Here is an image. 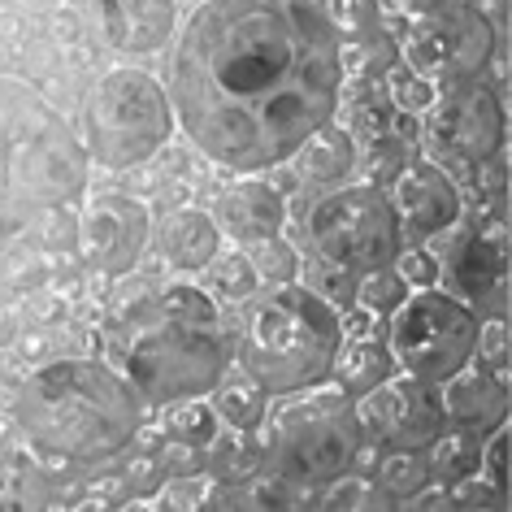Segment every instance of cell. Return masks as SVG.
Wrapping results in <instances>:
<instances>
[{"mask_svg": "<svg viewBox=\"0 0 512 512\" xmlns=\"http://www.w3.org/2000/svg\"><path fill=\"white\" fill-rule=\"evenodd\" d=\"M404 170V157H400V139L391 135H374V144H369V178L374 183H387Z\"/></svg>", "mask_w": 512, "mask_h": 512, "instance_id": "836d02e7", "label": "cell"}, {"mask_svg": "<svg viewBox=\"0 0 512 512\" xmlns=\"http://www.w3.org/2000/svg\"><path fill=\"white\" fill-rule=\"evenodd\" d=\"M261 452L256 447H248V443H239V439H230V443H222L213 452V473H217V482H248L256 469H261Z\"/></svg>", "mask_w": 512, "mask_h": 512, "instance_id": "83f0119b", "label": "cell"}, {"mask_svg": "<svg viewBox=\"0 0 512 512\" xmlns=\"http://www.w3.org/2000/svg\"><path fill=\"white\" fill-rule=\"evenodd\" d=\"M430 447H434L430 478H439L447 486H460L465 478H473V473L482 469V447H478V439H473L469 430L452 434V439H443V434H439Z\"/></svg>", "mask_w": 512, "mask_h": 512, "instance_id": "603a6c76", "label": "cell"}, {"mask_svg": "<svg viewBox=\"0 0 512 512\" xmlns=\"http://www.w3.org/2000/svg\"><path fill=\"white\" fill-rule=\"evenodd\" d=\"M105 343L122 374L157 404L213 391L230 361L222 313L196 287H165L131 300L113 313Z\"/></svg>", "mask_w": 512, "mask_h": 512, "instance_id": "7a4b0ae2", "label": "cell"}, {"mask_svg": "<svg viewBox=\"0 0 512 512\" xmlns=\"http://www.w3.org/2000/svg\"><path fill=\"white\" fill-rule=\"evenodd\" d=\"M256 274L270 278V283H287V278H296V252L287 248V243L274 239H261V252H256Z\"/></svg>", "mask_w": 512, "mask_h": 512, "instance_id": "4dcf8cb0", "label": "cell"}, {"mask_svg": "<svg viewBox=\"0 0 512 512\" xmlns=\"http://www.w3.org/2000/svg\"><path fill=\"white\" fill-rule=\"evenodd\" d=\"M213 287L230 300H248L252 291L261 287V274H256V265L243 261V256H226V261L213 265Z\"/></svg>", "mask_w": 512, "mask_h": 512, "instance_id": "f1b7e54d", "label": "cell"}, {"mask_svg": "<svg viewBox=\"0 0 512 512\" xmlns=\"http://www.w3.org/2000/svg\"><path fill=\"white\" fill-rule=\"evenodd\" d=\"M335 35H348V40H361V35L378 31V0H330L326 9Z\"/></svg>", "mask_w": 512, "mask_h": 512, "instance_id": "484cf974", "label": "cell"}, {"mask_svg": "<svg viewBox=\"0 0 512 512\" xmlns=\"http://www.w3.org/2000/svg\"><path fill=\"white\" fill-rule=\"evenodd\" d=\"M339 35L317 0H209L174 48V105L213 161L265 170L330 122Z\"/></svg>", "mask_w": 512, "mask_h": 512, "instance_id": "6da1fadb", "label": "cell"}, {"mask_svg": "<svg viewBox=\"0 0 512 512\" xmlns=\"http://www.w3.org/2000/svg\"><path fill=\"white\" fill-rule=\"evenodd\" d=\"M348 326L356 330V335H365V330H369V326H374V317H369V313L361 309V313H356V317H352V322H348Z\"/></svg>", "mask_w": 512, "mask_h": 512, "instance_id": "7bdbcfd3", "label": "cell"}, {"mask_svg": "<svg viewBox=\"0 0 512 512\" xmlns=\"http://www.w3.org/2000/svg\"><path fill=\"white\" fill-rule=\"evenodd\" d=\"M504 139V109L478 83H460L447 92L443 105H434L430 118V148L456 170H473L486 157H495Z\"/></svg>", "mask_w": 512, "mask_h": 512, "instance_id": "8fae6325", "label": "cell"}, {"mask_svg": "<svg viewBox=\"0 0 512 512\" xmlns=\"http://www.w3.org/2000/svg\"><path fill=\"white\" fill-rule=\"evenodd\" d=\"M22 478H27V469H22L18 452L0 439V504H9V491H18Z\"/></svg>", "mask_w": 512, "mask_h": 512, "instance_id": "74e56055", "label": "cell"}, {"mask_svg": "<svg viewBox=\"0 0 512 512\" xmlns=\"http://www.w3.org/2000/svg\"><path fill=\"white\" fill-rule=\"evenodd\" d=\"M395 213H404V222L413 235H439L460 217V191L439 165L417 161L408 170L395 174Z\"/></svg>", "mask_w": 512, "mask_h": 512, "instance_id": "9a60e30c", "label": "cell"}, {"mask_svg": "<svg viewBox=\"0 0 512 512\" xmlns=\"http://www.w3.org/2000/svg\"><path fill=\"white\" fill-rule=\"evenodd\" d=\"M217 434V413H209L204 404H187L170 417V439H183V443H196V447H209Z\"/></svg>", "mask_w": 512, "mask_h": 512, "instance_id": "f546056e", "label": "cell"}, {"mask_svg": "<svg viewBox=\"0 0 512 512\" xmlns=\"http://www.w3.org/2000/svg\"><path fill=\"white\" fill-rule=\"evenodd\" d=\"M387 504H395V499L382 495L378 486H365V482H339L335 491L326 495V508H387Z\"/></svg>", "mask_w": 512, "mask_h": 512, "instance_id": "1f68e13d", "label": "cell"}, {"mask_svg": "<svg viewBox=\"0 0 512 512\" xmlns=\"http://www.w3.org/2000/svg\"><path fill=\"white\" fill-rule=\"evenodd\" d=\"M447 0H382V9H395V14H434Z\"/></svg>", "mask_w": 512, "mask_h": 512, "instance_id": "ab89813d", "label": "cell"}, {"mask_svg": "<svg viewBox=\"0 0 512 512\" xmlns=\"http://www.w3.org/2000/svg\"><path fill=\"white\" fill-rule=\"evenodd\" d=\"M356 300H361L365 313H395L408 300V283L382 265V270H369V278L356 287Z\"/></svg>", "mask_w": 512, "mask_h": 512, "instance_id": "d4e9b609", "label": "cell"}, {"mask_svg": "<svg viewBox=\"0 0 512 512\" xmlns=\"http://www.w3.org/2000/svg\"><path fill=\"white\" fill-rule=\"evenodd\" d=\"M209 499H213V486L204 482L200 473H187V478L174 486L170 504H178V508H200V504H209Z\"/></svg>", "mask_w": 512, "mask_h": 512, "instance_id": "8d00e7d4", "label": "cell"}, {"mask_svg": "<svg viewBox=\"0 0 512 512\" xmlns=\"http://www.w3.org/2000/svg\"><path fill=\"white\" fill-rule=\"evenodd\" d=\"M87 183V152L70 122L35 87L0 74V239L74 200Z\"/></svg>", "mask_w": 512, "mask_h": 512, "instance_id": "277c9868", "label": "cell"}, {"mask_svg": "<svg viewBox=\"0 0 512 512\" xmlns=\"http://www.w3.org/2000/svg\"><path fill=\"white\" fill-rule=\"evenodd\" d=\"M157 465L161 469H170L174 478H187V473H204V465H209V456L200 452L196 443H183V439H170L161 447V456H157Z\"/></svg>", "mask_w": 512, "mask_h": 512, "instance_id": "d6a6232c", "label": "cell"}, {"mask_svg": "<svg viewBox=\"0 0 512 512\" xmlns=\"http://www.w3.org/2000/svg\"><path fill=\"white\" fill-rule=\"evenodd\" d=\"M443 417L460 421L465 430H495L508 413V391L491 369H465L460 365L452 378H443Z\"/></svg>", "mask_w": 512, "mask_h": 512, "instance_id": "ac0fdd59", "label": "cell"}, {"mask_svg": "<svg viewBox=\"0 0 512 512\" xmlns=\"http://www.w3.org/2000/svg\"><path fill=\"white\" fill-rule=\"evenodd\" d=\"M482 465L491 469V491L504 495V486H508V430H504V421L495 426V439L482 452Z\"/></svg>", "mask_w": 512, "mask_h": 512, "instance_id": "e575fe53", "label": "cell"}, {"mask_svg": "<svg viewBox=\"0 0 512 512\" xmlns=\"http://www.w3.org/2000/svg\"><path fill=\"white\" fill-rule=\"evenodd\" d=\"M248 504H252V508H278V504H287V478H283V473H278V478L252 482Z\"/></svg>", "mask_w": 512, "mask_h": 512, "instance_id": "f35d334b", "label": "cell"}, {"mask_svg": "<svg viewBox=\"0 0 512 512\" xmlns=\"http://www.w3.org/2000/svg\"><path fill=\"white\" fill-rule=\"evenodd\" d=\"M387 87H391V105H400L404 113H426L434 105V96H439L430 79H421V74L408 66H395L387 74Z\"/></svg>", "mask_w": 512, "mask_h": 512, "instance_id": "4316f807", "label": "cell"}, {"mask_svg": "<svg viewBox=\"0 0 512 512\" xmlns=\"http://www.w3.org/2000/svg\"><path fill=\"white\" fill-rule=\"evenodd\" d=\"M361 426H369L391 447H426L443 434V404L421 378H382L374 391H365Z\"/></svg>", "mask_w": 512, "mask_h": 512, "instance_id": "7c38bea8", "label": "cell"}, {"mask_svg": "<svg viewBox=\"0 0 512 512\" xmlns=\"http://www.w3.org/2000/svg\"><path fill=\"white\" fill-rule=\"evenodd\" d=\"M309 235L335 270L369 274L400 252V213L378 187H348L313 204Z\"/></svg>", "mask_w": 512, "mask_h": 512, "instance_id": "ba28073f", "label": "cell"}, {"mask_svg": "<svg viewBox=\"0 0 512 512\" xmlns=\"http://www.w3.org/2000/svg\"><path fill=\"white\" fill-rule=\"evenodd\" d=\"M491 48V22L478 9L443 5L413 27V35L404 40V61L430 83H469L491 61Z\"/></svg>", "mask_w": 512, "mask_h": 512, "instance_id": "30bf717a", "label": "cell"}, {"mask_svg": "<svg viewBox=\"0 0 512 512\" xmlns=\"http://www.w3.org/2000/svg\"><path fill=\"white\" fill-rule=\"evenodd\" d=\"M157 243L165 261L178 265V270H204L217 256V222H209L200 209L165 213L157 226Z\"/></svg>", "mask_w": 512, "mask_h": 512, "instance_id": "d6986e66", "label": "cell"}, {"mask_svg": "<svg viewBox=\"0 0 512 512\" xmlns=\"http://www.w3.org/2000/svg\"><path fill=\"white\" fill-rule=\"evenodd\" d=\"M296 157H300V178H309V183H335V178L352 170L356 152H352V135L326 122L296 148Z\"/></svg>", "mask_w": 512, "mask_h": 512, "instance_id": "ffe728a7", "label": "cell"}, {"mask_svg": "<svg viewBox=\"0 0 512 512\" xmlns=\"http://www.w3.org/2000/svg\"><path fill=\"white\" fill-rule=\"evenodd\" d=\"M79 243L87 261L105 274H126L148 248V209L131 196H100L79 217Z\"/></svg>", "mask_w": 512, "mask_h": 512, "instance_id": "4fadbf2b", "label": "cell"}, {"mask_svg": "<svg viewBox=\"0 0 512 512\" xmlns=\"http://www.w3.org/2000/svg\"><path fill=\"white\" fill-rule=\"evenodd\" d=\"M83 126L92 157L113 170H126V165L148 161L170 139V100L152 74L113 70L87 96Z\"/></svg>", "mask_w": 512, "mask_h": 512, "instance_id": "52a82bcc", "label": "cell"}, {"mask_svg": "<svg viewBox=\"0 0 512 512\" xmlns=\"http://www.w3.org/2000/svg\"><path fill=\"white\" fill-rule=\"evenodd\" d=\"M330 374L339 378L343 395H365L391 374V356L374 339H356L348 348L339 343V356H335V365H330Z\"/></svg>", "mask_w": 512, "mask_h": 512, "instance_id": "44dd1931", "label": "cell"}, {"mask_svg": "<svg viewBox=\"0 0 512 512\" xmlns=\"http://www.w3.org/2000/svg\"><path fill=\"white\" fill-rule=\"evenodd\" d=\"M426 486H430V460L421 456V447H400L378 465V491L391 495L395 504L421 495Z\"/></svg>", "mask_w": 512, "mask_h": 512, "instance_id": "7402d4cb", "label": "cell"}, {"mask_svg": "<svg viewBox=\"0 0 512 512\" xmlns=\"http://www.w3.org/2000/svg\"><path fill=\"white\" fill-rule=\"evenodd\" d=\"M5 5H14V9H53L57 0H5Z\"/></svg>", "mask_w": 512, "mask_h": 512, "instance_id": "b9f144b4", "label": "cell"}, {"mask_svg": "<svg viewBox=\"0 0 512 512\" xmlns=\"http://www.w3.org/2000/svg\"><path fill=\"white\" fill-rule=\"evenodd\" d=\"M213 413L226 421V426H235V430H256L261 426V417H265V391L256 387V382H222L213 395Z\"/></svg>", "mask_w": 512, "mask_h": 512, "instance_id": "cb8c5ba5", "label": "cell"}, {"mask_svg": "<svg viewBox=\"0 0 512 512\" xmlns=\"http://www.w3.org/2000/svg\"><path fill=\"white\" fill-rule=\"evenodd\" d=\"M404 278V283H417V287H430L439 283V265H434L430 252H404L400 256V270H395Z\"/></svg>", "mask_w": 512, "mask_h": 512, "instance_id": "d590c367", "label": "cell"}, {"mask_svg": "<svg viewBox=\"0 0 512 512\" xmlns=\"http://www.w3.org/2000/svg\"><path fill=\"white\" fill-rule=\"evenodd\" d=\"M144 408L135 387L100 361H57L22 382L18 426L48 456L105 460L135 439Z\"/></svg>", "mask_w": 512, "mask_h": 512, "instance_id": "3957f363", "label": "cell"}, {"mask_svg": "<svg viewBox=\"0 0 512 512\" xmlns=\"http://www.w3.org/2000/svg\"><path fill=\"white\" fill-rule=\"evenodd\" d=\"M443 283L456 291V300L486 304L504 287V230H460L456 243L447 248Z\"/></svg>", "mask_w": 512, "mask_h": 512, "instance_id": "2e32d148", "label": "cell"}, {"mask_svg": "<svg viewBox=\"0 0 512 512\" xmlns=\"http://www.w3.org/2000/svg\"><path fill=\"white\" fill-rule=\"evenodd\" d=\"M365 426L348 395H313L274 417L265 434L270 465L296 486H322L343 478L361 456Z\"/></svg>", "mask_w": 512, "mask_h": 512, "instance_id": "8992f818", "label": "cell"}, {"mask_svg": "<svg viewBox=\"0 0 512 512\" xmlns=\"http://www.w3.org/2000/svg\"><path fill=\"white\" fill-rule=\"evenodd\" d=\"M96 35L122 53H157L174 35V0H92Z\"/></svg>", "mask_w": 512, "mask_h": 512, "instance_id": "5bb4252c", "label": "cell"}, {"mask_svg": "<svg viewBox=\"0 0 512 512\" xmlns=\"http://www.w3.org/2000/svg\"><path fill=\"white\" fill-rule=\"evenodd\" d=\"M283 217H287L283 196L265 183H235L217 196V226L243 243L274 239Z\"/></svg>", "mask_w": 512, "mask_h": 512, "instance_id": "e0dca14e", "label": "cell"}, {"mask_svg": "<svg viewBox=\"0 0 512 512\" xmlns=\"http://www.w3.org/2000/svg\"><path fill=\"white\" fill-rule=\"evenodd\" d=\"M482 356H491V361H504V322L491 326V348L482 343Z\"/></svg>", "mask_w": 512, "mask_h": 512, "instance_id": "60d3db41", "label": "cell"}, {"mask_svg": "<svg viewBox=\"0 0 512 512\" xmlns=\"http://www.w3.org/2000/svg\"><path fill=\"white\" fill-rule=\"evenodd\" d=\"M391 348L413 378L443 382L478 352V317L465 309V300L426 291L395 309Z\"/></svg>", "mask_w": 512, "mask_h": 512, "instance_id": "9c48e42d", "label": "cell"}, {"mask_svg": "<svg viewBox=\"0 0 512 512\" xmlns=\"http://www.w3.org/2000/svg\"><path fill=\"white\" fill-rule=\"evenodd\" d=\"M339 343L343 326L317 291L278 287L248 317L243 369L265 395H291L330 378Z\"/></svg>", "mask_w": 512, "mask_h": 512, "instance_id": "5b68a950", "label": "cell"}]
</instances>
